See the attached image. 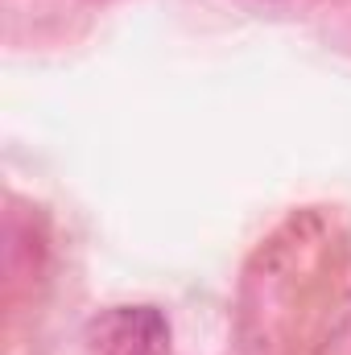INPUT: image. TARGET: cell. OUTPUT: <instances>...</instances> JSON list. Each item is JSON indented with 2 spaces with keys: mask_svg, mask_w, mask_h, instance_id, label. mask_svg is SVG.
Listing matches in <instances>:
<instances>
[{
  "mask_svg": "<svg viewBox=\"0 0 351 355\" xmlns=\"http://www.w3.org/2000/svg\"><path fill=\"white\" fill-rule=\"evenodd\" d=\"M170 327L153 306H120L99 322L103 355H166Z\"/></svg>",
  "mask_w": 351,
  "mask_h": 355,
  "instance_id": "obj_1",
  "label": "cell"
}]
</instances>
